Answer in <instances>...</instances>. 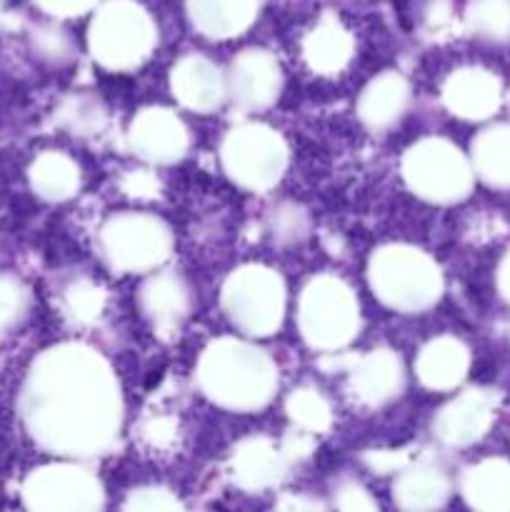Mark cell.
<instances>
[{
    "label": "cell",
    "instance_id": "cell-34",
    "mask_svg": "<svg viewBox=\"0 0 510 512\" xmlns=\"http://www.w3.org/2000/svg\"><path fill=\"white\" fill-rule=\"evenodd\" d=\"M48 13L63 15V18H73V15L88 13L90 8L100 3V0H38Z\"/></svg>",
    "mask_w": 510,
    "mask_h": 512
},
{
    "label": "cell",
    "instance_id": "cell-2",
    "mask_svg": "<svg viewBox=\"0 0 510 512\" xmlns=\"http://www.w3.org/2000/svg\"><path fill=\"white\" fill-rule=\"evenodd\" d=\"M198 385L205 398L235 413H255L273 400L278 390V365L255 345L220 338L203 350Z\"/></svg>",
    "mask_w": 510,
    "mask_h": 512
},
{
    "label": "cell",
    "instance_id": "cell-16",
    "mask_svg": "<svg viewBox=\"0 0 510 512\" xmlns=\"http://www.w3.org/2000/svg\"><path fill=\"white\" fill-rule=\"evenodd\" d=\"M288 455L268 438H248L233 450V478L250 493L275 488L285 478Z\"/></svg>",
    "mask_w": 510,
    "mask_h": 512
},
{
    "label": "cell",
    "instance_id": "cell-22",
    "mask_svg": "<svg viewBox=\"0 0 510 512\" xmlns=\"http://www.w3.org/2000/svg\"><path fill=\"white\" fill-rule=\"evenodd\" d=\"M393 498L403 510L443 508L450 498V480L433 465H413L395 478Z\"/></svg>",
    "mask_w": 510,
    "mask_h": 512
},
{
    "label": "cell",
    "instance_id": "cell-19",
    "mask_svg": "<svg viewBox=\"0 0 510 512\" xmlns=\"http://www.w3.org/2000/svg\"><path fill=\"white\" fill-rule=\"evenodd\" d=\"M443 100L453 110V115H460V118H488L500 103V85L488 70H458L445 83Z\"/></svg>",
    "mask_w": 510,
    "mask_h": 512
},
{
    "label": "cell",
    "instance_id": "cell-15",
    "mask_svg": "<svg viewBox=\"0 0 510 512\" xmlns=\"http://www.w3.org/2000/svg\"><path fill=\"white\" fill-rule=\"evenodd\" d=\"M490 423V400L480 390H468L450 400L433 420V433L450 448L475 443Z\"/></svg>",
    "mask_w": 510,
    "mask_h": 512
},
{
    "label": "cell",
    "instance_id": "cell-17",
    "mask_svg": "<svg viewBox=\"0 0 510 512\" xmlns=\"http://www.w3.org/2000/svg\"><path fill=\"white\" fill-rule=\"evenodd\" d=\"M140 310L158 333H175L190 308V295L175 273H155L140 288Z\"/></svg>",
    "mask_w": 510,
    "mask_h": 512
},
{
    "label": "cell",
    "instance_id": "cell-25",
    "mask_svg": "<svg viewBox=\"0 0 510 512\" xmlns=\"http://www.w3.org/2000/svg\"><path fill=\"white\" fill-rule=\"evenodd\" d=\"M473 168L485 183L510 188V128L498 125L475 140Z\"/></svg>",
    "mask_w": 510,
    "mask_h": 512
},
{
    "label": "cell",
    "instance_id": "cell-7",
    "mask_svg": "<svg viewBox=\"0 0 510 512\" xmlns=\"http://www.w3.org/2000/svg\"><path fill=\"white\" fill-rule=\"evenodd\" d=\"M403 178L418 198L428 203H458L470 193L473 170L453 143L425 138L410 145L403 158Z\"/></svg>",
    "mask_w": 510,
    "mask_h": 512
},
{
    "label": "cell",
    "instance_id": "cell-11",
    "mask_svg": "<svg viewBox=\"0 0 510 512\" xmlns=\"http://www.w3.org/2000/svg\"><path fill=\"white\" fill-rule=\"evenodd\" d=\"M225 78H228V95L245 113L270 108L278 100L283 85V73L275 55L260 48L243 50L230 63V73H225Z\"/></svg>",
    "mask_w": 510,
    "mask_h": 512
},
{
    "label": "cell",
    "instance_id": "cell-6",
    "mask_svg": "<svg viewBox=\"0 0 510 512\" xmlns=\"http://www.w3.org/2000/svg\"><path fill=\"white\" fill-rule=\"evenodd\" d=\"M223 308L230 323L245 335L265 338L275 333L285 315V285L265 265H245L223 285Z\"/></svg>",
    "mask_w": 510,
    "mask_h": 512
},
{
    "label": "cell",
    "instance_id": "cell-33",
    "mask_svg": "<svg viewBox=\"0 0 510 512\" xmlns=\"http://www.w3.org/2000/svg\"><path fill=\"white\" fill-rule=\"evenodd\" d=\"M335 505L343 510H373L375 500L365 493L363 485H358L355 480H345L335 488Z\"/></svg>",
    "mask_w": 510,
    "mask_h": 512
},
{
    "label": "cell",
    "instance_id": "cell-4",
    "mask_svg": "<svg viewBox=\"0 0 510 512\" xmlns=\"http://www.w3.org/2000/svg\"><path fill=\"white\" fill-rule=\"evenodd\" d=\"M158 30L148 10L135 0H108L90 23L88 45L108 70H133L150 58Z\"/></svg>",
    "mask_w": 510,
    "mask_h": 512
},
{
    "label": "cell",
    "instance_id": "cell-27",
    "mask_svg": "<svg viewBox=\"0 0 510 512\" xmlns=\"http://www.w3.org/2000/svg\"><path fill=\"white\" fill-rule=\"evenodd\" d=\"M468 25L478 38L510 40V0H470Z\"/></svg>",
    "mask_w": 510,
    "mask_h": 512
},
{
    "label": "cell",
    "instance_id": "cell-35",
    "mask_svg": "<svg viewBox=\"0 0 510 512\" xmlns=\"http://www.w3.org/2000/svg\"><path fill=\"white\" fill-rule=\"evenodd\" d=\"M500 290H503L505 298L510 300V255L505 258L503 268H500Z\"/></svg>",
    "mask_w": 510,
    "mask_h": 512
},
{
    "label": "cell",
    "instance_id": "cell-5",
    "mask_svg": "<svg viewBox=\"0 0 510 512\" xmlns=\"http://www.w3.org/2000/svg\"><path fill=\"white\" fill-rule=\"evenodd\" d=\"M298 328L313 350L333 353L345 348L360 330L358 298L335 275H318L300 295Z\"/></svg>",
    "mask_w": 510,
    "mask_h": 512
},
{
    "label": "cell",
    "instance_id": "cell-8",
    "mask_svg": "<svg viewBox=\"0 0 510 512\" xmlns=\"http://www.w3.org/2000/svg\"><path fill=\"white\" fill-rule=\"evenodd\" d=\"M220 160L233 183L245 190L265 193L283 178L288 148L285 140L268 125L245 123L225 135Z\"/></svg>",
    "mask_w": 510,
    "mask_h": 512
},
{
    "label": "cell",
    "instance_id": "cell-26",
    "mask_svg": "<svg viewBox=\"0 0 510 512\" xmlns=\"http://www.w3.org/2000/svg\"><path fill=\"white\" fill-rule=\"evenodd\" d=\"M33 185L43 198L65 200L73 198L80 188V170L70 158L60 153H48L33 165Z\"/></svg>",
    "mask_w": 510,
    "mask_h": 512
},
{
    "label": "cell",
    "instance_id": "cell-3",
    "mask_svg": "<svg viewBox=\"0 0 510 512\" xmlns=\"http://www.w3.org/2000/svg\"><path fill=\"white\" fill-rule=\"evenodd\" d=\"M370 288L395 313H423L438 303L443 275L435 260L410 245H385L370 258Z\"/></svg>",
    "mask_w": 510,
    "mask_h": 512
},
{
    "label": "cell",
    "instance_id": "cell-13",
    "mask_svg": "<svg viewBox=\"0 0 510 512\" xmlns=\"http://www.w3.org/2000/svg\"><path fill=\"white\" fill-rule=\"evenodd\" d=\"M170 88L185 108L195 113H210L228 95V78L213 60L193 53L173 65Z\"/></svg>",
    "mask_w": 510,
    "mask_h": 512
},
{
    "label": "cell",
    "instance_id": "cell-14",
    "mask_svg": "<svg viewBox=\"0 0 510 512\" xmlns=\"http://www.w3.org/2000/svg\"><path fill=\"white\" fill-rule=\"evenodd\" d=\"M405 388L403 360L393 350H373L350 370V393L368 408H380L398 398Z\"/></svg>",
    "mask_w": 510,
    "mask_h": 512
},
{
    "label": "cell",
    "instance_id": "cell-9",
    "mask_svg": "<svg viewBox=\"0 0 510 512\" xmlns=\"http://www.w3.org/2000/svg\"><path fill=\"white\" fill-rule=\"evenodd\" d=\"M100 248L120 273H150L168 260L173 238L163 220L143 213H120L100 230Z\"/></svg>",
    "mask_w": 510,
    "mask_h": 512
},
{
    "label": "cell",
    "instance_id": "cell-31",
    "mask_svg": "<svg viewBox=\"0 0 510 512\" xmlns=\"http://www.w3.org/2000/svg\"><path fill=\"white\" fill-rule=\"evenodd\" d=\"M65 113V123H68L70 130H75L78 135H90L95 130H100L103 125L105 113H103V105L98 103L95 98H75L70 100L68 108L63 110Z\"/></svg>",
    "mask_w": 510,
    "mask_h": 512
},
{
    "label": "cell",
    "instance_id": "cell-10",
    "mask_svg": "<svg viewBox=\"0 0 510 512\" xmlns=\"http://www.w3.org/2000/svg\"><path fill=\"white\" fill-rule=\"evenodd\" d=\"M28 503L45 510H100L105 493L100 480L78 465H53L40 470L28 483Z\"/></svg>",
    "mask_w": 510,
    "mask_h": 512
},
{
    "label": "cell",
    "instance_id": "cell-24",
    "mask_svg": "<svg viewBox=\"0 0 510 512\" xmlns=\"http://www.w3.org/2000/svg\"><path fill=\"white\" fill-rule=\"evenodd\" d=\"M463 495L473 508H510V465L500 463V460H488V463L468 470L463 480Z\"/></svg>",
    "mask_w": 510,
    "mask_h": 512
},
{
    "label": "cell",
    "instance_id": "cell-20",
    "mask_svg": "<svg viewBox=\"0 0 510 512\" xmlns=\"http://www.w3.org/2000/svg\"><path fill=\"white\" fill-rule=\"evenodd\" d=\"M190 23L205 38H235L258 15V0H188Z\"/></svg>",
    "mask_w": 510,
    "mask_h": 512
},
{
    "label": "cell",
    "instance_id": "cell-23",
    "mask_svg": "<svg viewBox=\"0 0 510 512\" xmlns=\"http://www.w3.org/2000/svg\"><path fill=\"white\" fill-rule=\"evenodd\" d=\"M303 55L315 73L335 75L353 58V38L340 20L323 18L305 35Z\"/></svg>",
    "mask_w": 510,
    "mask_h": 512
},
{
    "label": "cell",
    "instance_id": "cell-32",
    "mask_svg": "<svg viewBox=\"0 0 510 512\" xmlns=\"http://www.w3.org/2000/svg\"><path fill=\"white\" fill-rule=\"evenodd\" d=\"M128 510H178L183 508L175 493L165 488H138L125 500Z\"/></svg>",
    "mask_w": 510,
    "mask_h": 512
},
{
    "label": "cell",
    "instance_id": "cell-30",
    "mask_svg": "<svg viewBox=\"0 0 510 512\" xmlns=\"http://www.w3.org/2000/svg\"><path fill=\"white\" fill-rule=\"evenodd\" d=\"M68 305L70 313L75 315L83 323H90V320L98 318L103 313L105 295L98 285H93L90 280H78L75 285H70L68 290Z\"/></svg>",
    "mask_w": 510,
    "mask_h": 512
},
{
    "label": "cell",
    "instance_id": "cell-29",
    "mask_svg": "<svg viewBox=\"0 0 510 512\" xmlns=\"http://www.w3.org/2000/svg\"><path fill=\"white\" fill-rule=\"evenodd\" d=\"M270 228L280 243H298L308 235V215L293 203H283L270 215Z\"/></svg>",
    "mask_w": 510,
    "mask_h": 512
},
{
    "label": "cell",
    "instance_id": "cell-21",
    "mask_svg": "<svg viewBox=\"0 0 510 512\" xmlns=\"http://www.w3.org/2000/svg\"><path fill=\"white\" fill-rule=\"evenodd\" d=\"M470 365L468 348L455 338H435L420 350L415 373L430 390H450L460 385Z\"/></svg>",
    "mask_w": 510,
    "mask_h": 512
},
{
    "label": "cell",
    "instance_id": "cell-12",
    "mask_svg": "<svg viewBox=\"0 0 510 512\" xmlns=\"http://www.w3.org/2000/svg\"><path fill=\"white\" fill-rule=\"evenodd\" d=\"M128 143L138 158L155 165H170L188 150V128L168 108H145L135 115L128 130Z\"/></svg>",
    "mask_w": 510,
    "mask_h": 512
},
{
    "label": "cell",
    "instance_id": "cell-28",
    "mask_svg": "<svg viewBox=\"0 0 510 512\" xmlns=\"http://www.w3.org/2000/svg\"><path fill=\"white\" fill-rule=\"evenodd\" d=\"M288 415L303 433H320L330 425V405L315 388H300L288 398Z\"/></svg>",
    "mask_w": 510,
    "mask_h": 512
},
{
    "label": "cell",
    "instance_id": "cell-18",
    "mask_svg": "<svg viewBox=\"0 0 510 512\" xmlns=\"http://www.w3.org/2000/svg\"><path fill=\"white\" fill-rule=\"evenodd\" d=\"M410 103V85L403 75L388 73L378 75L365 85L363 95L358 100V118L363 120L365 128L375 130H388L403 118L405 108Z\"/></svg>",
    "mask_w": 510,
    "mask_h": 512
},
{
    "label": "cell",
    "instance_id": "cell-1",
    "mask_svg": "<svg viewBox=\"0 0 510 512\" xmlns=\"http://www.w3.org/2000/svg\"><path fill=\"white\" fill-rule=\"evenodd\" d=\"M25 418L53 453L70 458L108 453L123 425V395L108 360L80 343L48 350L30 375Z\"/></svg>",
    "mask_w": 510,
    "mask_h": 512
}]
</instances>
